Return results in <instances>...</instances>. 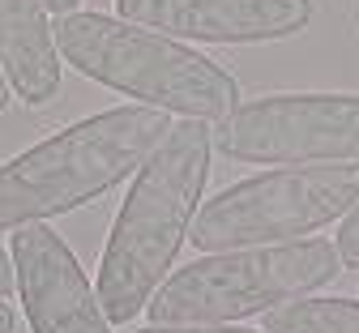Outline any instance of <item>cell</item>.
<instances>
[{"label": "cell", "mask_w": 359, "mask_h": 333, "mask_svg": "<svg viewBox=\"0 0 359 333\" xmlns=\"http://www.w3.org/2000/svg\"><path fill=\"white\" fill-rule=\"evenodd\" d=\"M56 47L81 77L167 116L175 111L184 120L222 124L240 107V86L218 60L111 13H65L56 22Z\"/></svg>", "instance_id": "3"}, {"label": "cell", "mask_w": 359, "mask_h": 333, "mask_svg": "<svg viewBox=\"0 0 359 333\" xmlns=\"http://www.w3.org/2000/svg\"><path fill=\"white\" fill-rule=\"evenodd\" d=\"M9 257L30 333H111L99 291L52 226H18Z\"/></svg>", "instance_id": "7"}, {"label": "cell", "mask_w": 359, "mask_h": 333, "mask_svg": "<svg viewBox=\"0 0 359 333\" xmlns=\"http://www.w3.org/2000/svg\"><path fill=\"white\" fill-rule=\"evenodd\" d=\"M265 333H359V299H291L265 312Z\"/></svg>", "instance_id": "10"}, {"label": "cell", "mask_w": 359, "mask_h": 333, "mask_svg": "<svg viewBox=\"0 0 359 333\" xmlns=\"http://www.w3.org/2000/svg\"><path fill=\"white\" fill-rule=\"evenodd\" d=\"M214 132L201 120H180L163 146L137 167L128 197L103 244L95 291L111 325H128L150 308L154 291L171 278L167 269L189 240L193 218L205 197Z\"/></svg>", "instance_id": "1"}, {"label": "cell", "mask_w": 359, "mask_h": 333, "mask_svg": "<svg viewBox=\"0 0 359 333\" xmlns=\"http://www.w3.org/2000/svg\"><path fill=\"white\" fill-rule=\"evenodd\" d=\"M338 273L342 257L330 240L205 252L175 269L154 291L146 312L150 325H231L321 291Z\"/></svg>", "instance_id": "4"}, {"label": "cell", "mask_w": 359, "mask_h": 333, "mask_svg": "<svg viewBox=\"0 0 359 333\" xmlns=\"http://www.w3.org/2000/svg\"><path fill=\"white\" fill-rule=\"evenodd\" d=\"M43 5H48V13L65 18V13H77V5H81V0H43Z\"/></svg>", "instance_id": "14"}, {"label": "cell", "mask_w": 359, "mask_h": 333, "mask_svg": "<svg viewBox=\"0 0 359 333\" xmlns=\"http://www.w3.org/2000/svg\"><path fill=\"white\" fill-rule=\"evenodd\" d=\"M359 205V163L278 167L248 175L210 197L189 240L197 252H231L257 244H291L346 218Z\"/></svg>", "instance_id": "5"}, {"label": "cell", "mask_w": 359, "mask_h": 333, "mask_svg": "<svg viewBox=\"0 0 359 333\" xmlns=\"http://www.w3.org/2000/svg\"><path fill=\"white\" fill-rule=\"evenodd\" d=\"M334 248H338V257H342V265H346V269H359V205L342 218Z\"/></svg>", "instance_id": "11"}, {"label": "cell", "mask_w": 359, "mask_h": 333, "mask_svg": "<svg viewBox=\"0 0 359 333\" xmlns=\"http://www.w3.org/2000/svg\"><path fill=\"white\" fill-rule=\"evenodd\" d=\"M214 150L265 167L359 163V94H261L214 128Z\"/></svg>", "instance_id": "6"}, {"label": "cell", "mask_w": 359, "mask_h": 333, "mask_svg": "<svg viewBox=\"0 0 359 333\" xmlns=\"http://www.w3.org/2000/svg\"><path fill=\"white\" fill-rule=\"evenodd\" d=\"M116 18L180 43H278L312 26V0H116Z\"/></svg>", "instance_id": "8"}, {"label": "cell", "mask_w": 359, "mask_h": 333, "mask_svg": "<svg viewBox=\"0 0 359 333\" xmlns=\"http://www.w3.org/2000/svg\"><path fill=\"white\" fill-rule=\"evenodd\" d=\"M18 291V273H13V257L0 248V299H9Z\"/></svg>", "instance_id": "13"}, {"label": "cell", "mask_w": 359, "mask_h": 333, "mask_svg": "<svg viewBox=\"0 0 359 333\" xmlns=\"http://www.w3.org/2000/svg\"><path fill=\"white\" fill-rule=\"evenodd\" d=\"M13 325H18V316H13V308L0 299V333H13Z\"/></svg>", "instance_id": "15"}, {"label": "cell", "mask_w": 359, "mask_h": 333, "mask_svg": "<svg viewBox=\"0 0 359 333\" xmlns=\"http://www.w3.org/2000/svg\"><path fill=\"white\" fill-rule=\"evenodd\" d=\"M142 333H257V329H236V325H146Z\"/></svg>", "instance_id": "12"}, {"label": "cell", "mask_w": 359, "mask_h": 333, "mask_svg": "<svg viewBox=\"0 0 359 333\" xmlns=\"http://www.w3.org/2000/svg\"><path fill=\"white\" fill-rule=\"evenodd\" d=\"M9 94H13V90H9V77H5V69H0V111L9 107Z\"/></svg>", "instance_id": "16"}, {"label": "cell", "mask_w": 359, "mask_h": 333, "mask_svg": "<svg viewBox=\"0 0 359 333\" xmlns=\"http://www.w3.org/2000/svg\"><path fill=\"white\" fill-rule=\"evenodd\" d=\"M167 132V111L124 103L43 137L39 146L0 167V231L73 214L111 193L116 184L137 175V167L163 146Z\"/></svg>", "instance_id": "2"}, {"label": "cell", "mask_w": 359, "mask_h": 333, "mask_svg": "<svg viewBox=\"0 0 359 333\" xmlns=\"http://www.w3.org/2000/svg\"><path fill=\"white\" fill-rule=\"evenodd\" d=\"M0 69L22 103L43 107L60 94V47L43 0H0Z\"/></svg>", "instance_id": "9"}]
</instances>
